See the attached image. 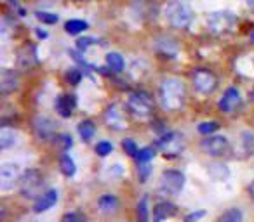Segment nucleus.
<instances>
[{"label":"nucleus","instance_id":"1","mask_svg":"<svg viewBox=\"0 0 254 222\" xmlns=\"http://www.w3.org/2000/svg\"><path fill=\"white\" fill-rule=\"evenodd\" d=\"M160 104L166 111H178L183 108L185 99H187V89L180 78H164L159 87Z\"/></svg>","mask_w":254,"mask_h":222},{"label":"nucleus","instance_id":"2","mask_svg":"<svg viewBox=\"0 0 254 222\" xmlns=\"http://www.w3.org/2000/svg\"><path fill=\"white\" fill-rule=\"evenodd\" d=\"M166 18L174 28H188L193 19V11L183 0H169L166 5Z\"/></svg>","mask_w":254,"mask_h":222},{"label":"nucleus","instance_id":"3","mask_svg":"<svg viewBox=\"0 0 254 222\" xmlns=\"http://www.w3.org/2000/svg\"><path fill=\"white\" fill-rule=\"evenodd\" d=\"M21 193L28 200H37L44 194V187H46V180H44L42 172L35 169H28L23 172L21 177Z\"/></svg>","mask_w":254,"mask_h":222},{"label":"nucleus","instance_id":"4","mask_svg":"<svg viewBox=\"0 0 254 222\" xmlns=\"http://www.w3.org/2000/svg\"><path fill=\"white\" fill-rule=\"evenodd\" d=\"M127 106L131 109V113L134 115L136 118H148L153 111V101L150 97V94H146L145 90H136L129 95V101H127Z\"/></svg>","mask_w":254,"mask_h":222},{"label":"nucleus","instance_id":"5","mask_svg":"<svg viewBox=\"0 0 254 222\" xmlns=\"http://www.w3.org/2000/svg\"><path fill=\"white\" fill-rule=\"evenodd\" d=\"M235 23H237V16L232 11H216L211 12L207 18V25L211 28V32L218 33V35L232 32Z\"/></svg>","mask_w":254,"mask_h":222},{"label":"nucleus","instance_id":"6","mask_svg":"<svg viewBox=\"0 0 254 222\" xmlns=\"http://www.w3.org/2000/svg\"><path fill=\"white\" fill-rule=\"evenodd\" d=\"M157 148L167 156H178L185 149V137L181 132H167L157 139Z\"/></svg>","mask_w":254,"mask_h":222},{"label":"nucleus","instance_id":"7","mask_svg":"<svg viewBox=\"0 0 254 222\" xmlns=\"http://www.w3.org/2000/svg\"><path fill=\"white\" fill-rule=\"evenodd\" d=\"M191 82H193V89L202 95H209L214 92L216 85H218V78L214 77V73H211L209 70L198 68L191 75Z\"/></svg>","mask_w":254,"mask_h":222},{"label":"nucleus","instance_id":"8","mask_svg":"<svg viewBox=\"0 0 254 222\" xmlns=\"http://www.w3.org/2000/svg\"><path fill=\"white\" fill-rule=\"evenodd\" d=\"M185 187V176L180 170H166L160 177V191L164 194H178Z\"/></svg>","mask_w":254,"mask_h":222},{"label":"nucleus","instance_id":"9","mask_svg":"<svg viewBox=\"0 0 254 222\" xmlns=\"http://www.w3.org/2000/svg\"><path fill=\"white\" fill-rule=\"evenodd\" d=\"M23 170L18 163H4L2 165V172H0V179H2V191L7 193L12 191L18 184H21Z\"/></svg>","mask_w":254,"mask_h":222},{"label":"nucleus","instance_id":"10","mask_svg":"<svg viewBox=\"0 0 254 222\" xmlns=\"http://www.w3.org/2000/svg\"><path fill=\"white\" fill-rule=\"evenodd\" d=\"M32 127H33V132L35 135L44 142H49L53 139H56V122L51 120L47 117H35L32 122Z\"/></svg>","mask_w":254,"mask_h":222},{"label":"nucleus","instance_id":"11","mask_svg":"<svg viewBox=\"0 0 254 222\" xmlns=\"http://www.w3.org/2000/svg\"><path fill=\"white\" fill-rule=\"evenodd\" d=\"M200 148L209 156H225L230 151V141L225 135H211L200 142Z\"/></svg>","mask_w":254,"mask_h":222},{"label":"nucleus","instance_id":"12","mask_svg":"<svg viewBox=\"0 0 254 222\" xmlns=\"http://www.w3.org/2000/svg\"><path fill=\"white\" fill-rule=\"evenodd\" d=\"M105 120H106V125H108L110 129H113V131H124V129H127V125H129L126 111H124V108L119 102H113V104L108 106Z\"/></svg>","mask_w":254,"mask_h":222},{"label":"nucleus","instance_id":"13","mask_svg":"<svg viewBox=\"0 0 254 222\" xmlns=\"http://www.w3.org/2000/svg\"><path fill=\"white\" fill-rule=\"evenodd\" d=\"M240 104H242V97H240V92L237 87L226 89L225 94L221 95V99L218 102L223 113H233V111H237L240 108Z\"/></svg>","mask_w":254,"mask_h":222},{"label":"nucleus","instance_id":"14","mask_svg":"<svg viewBox=\"0 0 254 222\" xmlns=\"http://www.w3.org/2000/svg\"><path fill=\"white\" fill-rule=\"evenodd\" d=\"M58 201V191L56 189H49L42 194L40 198L35 200V205H33V212L35 214H42V212H47L49 208H53Z\"/></svg>","mask_w":254,"mask_h":222},{"label":"nucleus","instance_id":"15","mask_svg":"<svg viewBox=\"0 0 254 222\" xmlns=\"http://www.w3.org/2000/svg\"><path fill=\"white\" fill-rule=\"evenodd\" d=\"M176 212H178V208L174 207L173 203H169V201H160V203H157L155 208H153V222L167 221V219L173 217Z\"/></svg>","mask_w":254,"mask_h":222},{"label":"nucleus","instance_id":"16","mask_svg":"<svg viewBox=\"0 0 254 222\" xmlns=\"http://www.w3.org/2000/svg\"><path fill=\"white\" fill-rule=\"evenodd\" d=\"M73 108H75V97L73 95H60V97H58L56 109H58V113H60L63 118L71 117Z\"/></svg>","mask_w":254,"mask_h":222},{"label":"nucleus","instance_id":"17","mask_svg":"<svg viewBox=\"0 0 254 222\" xmlns=\"http://www.w3.org/2000/svg\"><path fill=\"white\" fill-rule=\"evenodd\" d=\"M98 207H99V212L105 215H112L117 212L119 208V200H117L113 194H103L98 201Z\"/></svg>","mask_w":254,"mask_h":222},{"label":"nucleus","instance_id":"18","mask_svg":"<svg viewBox=\"0 0 254 222\" xmlns=\"http://www.w3.org/2000/svg\"><path fill=\"white\" fill-rule=\"evenodd\" d=\"M240 151L244 153V156H253L254 155V132L251 131H242L239 137Z\"/></svg>","mask_w":254,"mask_h":222},{"label":"nucleus","instance_id":"19","mask_svg":"<svg viewBox=\"0 0 254 222\" xmlns=\"http://www.w3.org/2000/svg\"><path fill=\"white\" fill-rule=\"evenodd\" d=\"M207 172H209V177H211L212 180H218V182H225L230 177V170L225 163H211Z\"/></svg>","mask_w":254,"mask_h":222},{"label":"nucleus","instance_id":"20","mask_svg":"<svg viewBox=\"0 0 254 222\" xmlns=\"http://www.w3.org/2000/svg\"><path fill=\"white\" fill-rule=\"evenodd\" d=\"M157 50H159L162 56L166 57H176L178 54V45L176 42H174L173 39H167V37H164V39H160L159 42H157Z\"/></svg>","mask_w":254,"mask_h":222},{"label":"nucleus","instance_id":"21","mask_svg":"<svg viewBox=\"0 0 254 222\" xmlns=\"http://www.w3.org/2000/svg\"><path fill=\"white\" fill-rule=\"evenodd\" d=\"M18 89V77L14 71H4L2 75V94L7 95Z\"/></svg>","mask_w":254,"mask_h":222},{"label":"nucleus","instance_id":"22","mask_svg":"<svg viewBox=\"0 0 254 222\" xmlns=\"http://www.w3.org/2000/svg\"><path fill=\"white\" fill-rule=\"evenodd\" d=\"M16 142H18V132L12 131V129H5V127L2 129V139H0V148H2V151L14 148Z\"/></svg>","mask_w":254,"mask_h":222},{"label":"nucleus","instance_id":"23","mask_svg":"<svg viewBox=\"0 0 254 222\" xmlns=\"http://www.w3.org/2000/svg\"><path fill=\"white\" fill-rule=\"evenodd\" d=\"M106 64H108L110 70L115 71V73H122L124 68H126V61H124V57L120 56L119 52L106 54Z\"/></svg>","mask_w":254,"mask_h":222},{"label":"nucleus","instance_id":"24","mask_svg":"<svg viewBox=\"0 0 254 222\" xmlns=\"http://www.w3.org/2000/svg\"><path fill=\"white\" fill-rule=\"evenodd\" d=\"M77 131H78V134H80V137L87 142V141H91V139L94 137L96 125H94V122H91V120H84V122H80V124H78Z\"/></svg>","mask_w":254,"mask_h":222},{"label":"nucleus","instance_id":"25","mask_svg":"<svg viewBox=\"0 0 254 222\" xmlns=\"http://www.w3.org/2000/svg\"><path fill=\"white\" fill-rule=\"evenodd\" d=\"M60 167H61V172H63L66 177L75 176V172H77V167H75V162L71 160V156L68 155L66 151H64L63 155H61V158H60Z\"/></svg>","mask_w":254,"mask_h":222},{"label":"nucleus","instance_id":"26","mask_svg":"<svg viewBox=\"0 0 254 222\" xmlns=\"http://www.w3.org/2000/svg\"><path fill=\"white\" fill-rule=\"evenodd\" d=\"M89 28V25L82 19H70V21L64 23V32L70 33V35H78V33L85 32Z\"/></svg>","mask_w":254,"mask_h":222},{"label":"nucleus","instance_id":"27","mask_svg":"<svg viewBox=\"0 0 254 222\" xmlns=\"http://www.w3.org/2000/svg\"><path fill=\"white\" fill-rule=\"evenodd\" d=\"M242 221H244V214L240 208H230V210H226L218 219V222H242Z\"/></svg>","mask_w":254,"mask_h":222},{"label":"nucleus","instance_id":"28","mask_svg":"<svg viewBox=\"0 0 254 222\" xmlns=\"http://www.w3.org/2000/svg\"><path fill=\"white\" fill-rule=\"evenodd\" d=\"M153 156H155V149L146 146V148L139 149L138 155H136V160H138L139 163H150V160H152Z\"/></svg>","mask_w":254,"mask_h":222},{"label":"nucleus","instance_id":"29","mask_svg":"<svg viewBox=\"0 0 254 222\" xmlns=\"http://www.w3.org/2000/svg\"><path fill=\"white\" fill-rule=\"evenodd\" d=\"M37 19H39L40 23H44V25H54V23H58V14H54V12H46V11H39L37 12Z\"/></svg>","mask_w":254,"mask_h":222},{"label":"nucleus","instance_id":"30","mask_svg":"<svg viewBox=\"0 0 254 222\" xmlns=\"http://www.w3.org/2000/svg\"><path fill=\"white\" fill-rule=\"evenodd\" d=\"M66 82L68 84H71V85H77V84H80V80H82V71L78 70V68H70V70L66 71Z\"/></svg>","mask_w":254,"mask_h":222},{"label":"nucleus","instance_id":"31","mask_svg":"<svg viewBox=\"0 0 254 222\" xmlns=\"http://www.w3.org/2000/svg\"><path fill=\"white\" fill-rule=\"evenodd\" d=\"M219 129V124L218 122H202L200 125H198V132L204 135H209L212 134V132H216Z\"/></svg>","mask_w":254,"mask_h":222},{"label":"nucleus","instance_id":"32","mask_svg":"<svg viewBox=\"0 0 254 222\" xmlns=\"http://www.w3.org/2000/svg\"><path fill=\"white\" fill-rule=\"evenodd\" d=\"M138 212H139V222H148V198L146 196H143L141 201H139Z\"/></svg>","mask_w":254,"mask_h":222},{"label":"nucleus","instance_id":"33","mask_svg":"<svg viewBox=\"0 0 254 222\" xmlns=\"http://www.w3.org/2000/svg\"><path fill=\"white\" fill-rule=\"evenodd\" d=\"M112 151H113V146L110 144L108 141H101L96 144V153H98L99 156H108Z\"/></svg>","mask_w":254,"mask_h":222},{"label":"nucleus","instance_id":"34","mask_svg":"<svg viewBox=\"0 0 254 222\" xmlns=\"http://www.w3.org/2000/svg\"><path fill=\"white\" fill-rule=\"evenodd\" d=\"M122 146H124V149H126V153L129 156H134L136 158V155H138V146H136V142L132 141V139H126V141L122 142Z\"/></svg>","mask_w":254,"mask_h":222},{"label":"nucleus","instance_id":"35","mask_svg":"<svg viewBox=\"0 0 254 222\" xmlns=\"http://www.w3.org/2000/svg\"><path fill=\"white\" fill-rule=\"evenodd\" d=\"M92 44H96L94 37H82V39L77 40V49L80 50V52H84V50H87Z\"/></svg>","mask_w":254,"mask_h":222},{"label":"nucleus","instance_id":"36","mask_svg":"<svg viewBox=\"0 0 254 222\" xmlns=\"http://www.w3.org/2000/svg\"><path fill=\"white\" fill-rule=\"evenodd\" d=\"M71 144H73V141H71V135L68 134H61L60 137H58V146H60L63 151H66V149L71 148Z\"/></svg>","mask_w":254,"mask_h":222},{"label":"nucleus","instance_id":"37","mask_svg":"<svg viewBox=\"0 0 254 222\" xmlns=\"http://www.w3.org/2000/svg\"><path fill=\"white\" fill-rule=\"evenodd\" d=\"M138 170H139V179H141V182H146V179L152 176V165H148V163H141Z\"/></svg>","mask_w":254,"mask_h":222},{"label":"nucleus","instance_id":"38","mask_svg":"<svg viewBox=\"0 0 254 222\" xmlns=\"http://www.w3.org/2000/svg\"><path fill=\"white\" fill-rule=\"evenodd\" d=\"M63 222H84V215L78 212H70L63 215Z\"/></svg>","mask_w":254,"mask_h":222},{"label":"nucleus","instance_id":"39","mask_svg":"<svg viewBox=\"0 0 254 222\" xmlns=\"http://www.w3.org/2000/svg\"><path fill=\"white\" fill-rule=\"evenodd\" d=\"M205 217V210H197V212H191L185 217V222H197L198 219Z\"/></svg>","mask_w":254,"mask_h":222},{"label":"nucleus","instance_id":"40","mask_svg":"<svg viewBox=\"0 0 254 222\" xmlns=\"http://www.w3.org/2000/svg\"><path fill=\"white\" fill-rule=\"evenodd\" d=\"M35 33H37V37H40V39H47V33L44 32V30L37 28V30H35Z\"/></svg>","mask_w":254,"mask_h":222},{"label":"nucleus","instance_id":"41","mask_svg":"<svg viewBox=\"0 0 254 222\" xmlns=\"http://www.w3.org/2000/svg\"><path fill=\"white\" fill-rule=\"evenodd\" d=\"M249 194H251V198H253V201H254V180L249 184Z\"/></svg>","mask_w":254,"mask_h":222},{"label":"nucleus","instance_id":"42","mask_svg":"<svg viewBox=\"0 0 254 222\" xmlns=\"http://www.w3.org/2000/svg\"><path fill=\"white\" fill-rule=\"evenodd\" d=\"M246 4L249 5V9H253L254 11V0H246Z\"/></svg>","mask_w":254,"mask_h":222},{"label":"nucleus","instance_id":"43","mask_svg":"<svg viewBox=\"0 0 254 222\" xmlns=\"http://www.w3.org/2000/svg\"><path fill=\"white\" fill-rule=\"evenodd\" d=\"M7 2H11L12 5H16V0H7Z\"/></svg>","mask_w":254,"mask_h":222},{"label":"nucleus","instance_id":"44","mask_svg":"<svg viewBox=\"0 0 254 222\" xmlns=\"http://www.w3.org/2000/svg\"><path fill=\"white\" fill-rule=\"evenodd\" d=\"M251 42L254 44V33H253V35H251Z\"/></svg>","mask_w":254,"mask_h":222}]
</instances>
